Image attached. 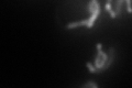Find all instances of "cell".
I'll list each match as a JSON object with an SVG mask.
<instances>
[{
	"mask_svg": "<svg viewBox=\"0 0 132 88\" xmlns=\"http://www.w3.org/2000/svg\"><path fill=\"white\" fill-rule=\"evenodd\" d=\"M82 87H93V88H97V87H98V85H97V84H95V83L89 82V83H86Z\"/></svg>",
	"mask_w": 132,
	"mask_h": 88,
	"instance_id": "6",
	"label": "cell"
},
{
	"mask_svg": "<svg viewBox=\"0 0 132 88\" xmlns=\"http://www.w3.org/2000/svg\"><path fill=\"white\" fill-rule=\"evenodd\" d=\"M126 6H127V11L129 13H132V6H131V0H125Z\"/></svg>",
	"mask_w": 132,
	"mask_h": 88,
	"instance_id": "5",
	"label": "cell"
},
{
	"mask_svg": "<svg viewBox=\"0 0 132 88\" xmlns=\"http://www.w3.org/2000/svg\"><path fill=\"white\" fill-rule=\"evenodd\" d=\"M88 11L90 13L88 19L78 21V22H72L67 24L66 29L67 30H72V29H76L79 27H86L87 29H92L94 23L99 18V14H100V3H99L98 0H90L88 2Z\"/></svg>",
	"mask_w": 132,
	"mask_h": 88,
	"instance_id": "2",
	"label": "cell"
},
{
	"mask_svg": "<svg viewBox=\"0 0 132 88\" xmlns=\"http://www.w3.org/2000/svg\"><path fill=\"white\" fill-rule=\"evenodd\" d=\"M96 49H97V54H96V57H95L94 63H87L86 64V67L88 68L89 73H93V74L101 73L104 70L108 69L113 61V53H112L113 49H110L109 54L102 51V45L100 43H97Z\"/></svg>",
	"mask_w": 132,
	"mask_h": 88,
	"instance_id": "1",
	"label": "cell"
},
{
	"mask_svg": "<svg viewBox=\"0 0 132 88\" xmlns=\"http://www.w3.org/2000/svg\"><path fill=\"white\" fill-rule=\"evenodd\" d=\"M105 9H106V11L110 14V17H111L112 19L117 18V14L114 13V11H113V9H112V0H107V1H106V5H105Z\"/></svg>",
	"mask_w": 132,
	"mask_h": 88,
	"instance_id": "3",
	"label": "cell"
},
{
	"mask_svg": "<svg viewBox=\"0 0 132 88\" xmlns=\"http://www.w3.org/2000/svg\"><path fill=\"white\" fill-rule=\"evenodd\" d=\"M123 2H126L125 0H114V7H113V11L114 13L119 15L121 13V7L123 5Z\"/></svg>",
	"mask_w": 132,
	"mask_h": 88,
	"instance_id": "4",
	"label": "cell"
}]
</instances>
